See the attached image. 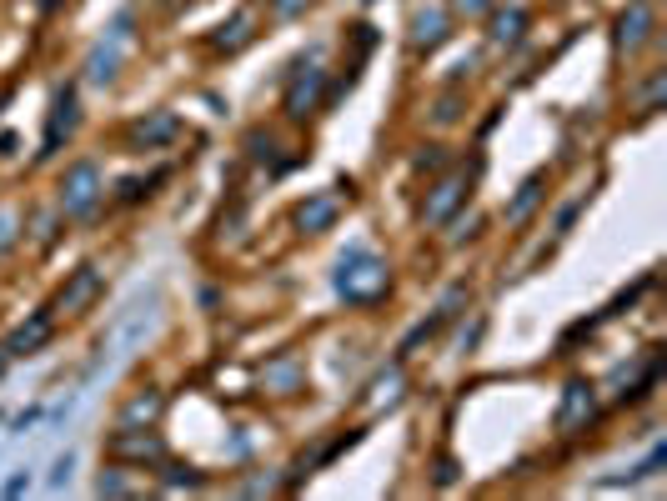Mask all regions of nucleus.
I'll return each mask as SVG.
<instances>
[{
	"label": "nucleus",
	"instance_id": "obj_26",
	"mask_svg": "<svg viewBox=\"0 0 667 501\" xmlns=\"http://www.w3.org/2000/svg\"><path fill=\"white\" fill-rule=\"evenodd\" d=\"M21 491H31V466H16V476L0 481V496H21Z\"/></svg>",
	"mask_w": 667,
	"mask_h": 501
},
{
	"label": "nucleus",
	"instance_id": "obj_12",
	"mask_svg": "<svg viewBox=\"0 0 667 501\" xmlns=\"http://www.w3.org/2000/svg\"><path fill=\"white\" fill-rule=\"evenodd\" d=\"M447 26H452V16L442 11V6H427V11H417L412 16V51H437L442 41H447Z\"/></svg>",
	"mask_w": 667,
	"mask_h": 501
},
{
	"label": "nucleus",
	"instance_id": "obj_11",
	"mask_svg": "<svg viewBox=\"0 0 667 501\" xmlns=\"http://www.w3.org/2000/svg\"><path fill=\"white\" fill-rule=\"evenodd\" d=\"M647 36H652V6L647 0H632L617 16V51H637V46H647Z\"/></svg>",
	"mask_w": 667,
	"mask_h": 501
},
{
	"label": "nucleus",
	"instance_id": "obj_17",
	"mask_svg": "<svg viewBox=\"0 0 667 501\" xmlns=\"http://www.w3.org/2000/svg\"><path fill=\"white\" fill-rule=\"evenodd\" d=\"M246 41H251V11H236V16H231V21H221V26H216V36H211V46H216V51H226V56H231V51H241Z\"/></svg>",
	"mask_w": 667,
	"mask_h": 501
},
{
	"label": "nucleus",
	"instance_id": "obj_1",
	"mask_svg": "<svg viewBox=\"0 0 667 501\" xmlns=\"http://www.w3.org/2000/svg\"><path fill=\"white\" fill-rule=\"evenodd\" d=\"M337 291H342L347 301H357V306L382 301V296L392 291V266H387L382 256H372L367 246H352V251L337 261Z\"/></svg>",
	"mask_w": 667,
	"mask_h": 501
},
{
	"label": "nucleus",
	"instance_id": "obj_30",
	"mask_svg": "<svg viewBox=\"0 0 667 501\" xmlns=\"http://www.w3.org/2000/svg\"><path fill=\"white\" fill-rule=\"evenodd\" d=\"M36 421H41V406H31V411H21V416L11 421V436H26V431H31Z\"/></svg>",
	"mask_w": 667,
	"mask_h": 501
},
{
	"label": "nucleus",
	"instance_id": "obj_34",
	"mask_svg": "<svg viewBox=\"0 0 667 501\" xmlns=\"http://www.w3.org/2000/svg\"><path fill=\"white\" fill-rule=\"evenodd\" d=\"M6 361H11V351H6V346H0V371H6Z\"/></svg>",
	"mask_w": 667,
	"mask_h": 501
},
{
	"label": "nucleus",
	"instance_id": "obj_23",
	"mask_svg": "<svg viewBox=\"0 0 667 501\" xmlns=\"http://www.w3.org/2000/svg\"><path fill=\"white\" fill-rule=\"evenodd\" d=\"M462 306H467V286H452V291L442 296V306H437V316H442V321H452V316H457Z\"/></svg>",
	"mask_w": 667,
	"mask_h": 501
},
{
	"label": "nucleus",
	"instance_id": "obj_10",
	"mask_svg": "<svg viewBox=\"0 0 667 501\" xmlns=\"http://www.w3.org/2000/svg\"><path fill=\"white\" fill-rule=\"evenodd\" d=\"M101 286H106V281H101V271H96V266H81V271H76V276L61 286V296H56V311H66V316H81V311H86V306L101 296Z\"/></svg>",
	"mask_w": 667,
	"mask_h": 501
},
{
	"label": "nucleus",
	"instance_id": "obj_32",
	"mask_svg": "<svg viewBox=\"0 0 667 501\" xmlns=\"http://www.w3.org/2000/svg\"><path fill=\"white\" fill-rule=\"evenodd\" d=\"M477 226H482L477 216H467V221H457V231H452V246H462V241H472V236H477Z\"/></svg>",
	"mask_w": 667,
	"mask_h": 501
},
{
	"label": "nucleus",
	"instance_id": "obj_9",
	"mask_svg": "<svg viewBox=\"0 0 667 501\" xmlns=\"http://www.w3.org/2000/svg\"><path fill=\"white\" fill-rule=\"evenodd\" d=\"M176 131H181V121H176L171 111H151V116H141V121H131V131H126V141H131V151H156V146H166V141H176Z\"/></svg>",
	"mask_w": 667,
	"mask_h": 501
},
{
	"label": "nucleus",
	"instance_id": "obj_20",
	"mask_svg": "<svg viewBox=\"0 0 667 501\" xmlns=\"http://www.w3.org/2000/svg\"><path fill=\"white\" fill-rule=\"evenodd\" d=\"M71 466H76V451H61L51 461V476H46V491H66L71 486Z\"/></svg>",
	"mask_w": 667,
	"mask_h": 501
},
{
	"label": "nucleus",
	"instance_id": "obj_21",
	"mask_svg": "<svg viewBox=\"0 0 667 501\" xmlns=\"http://www.w3.org/2000/svg\"><path fill=\"white\" fill-rule=\"evenodd\" d=\"M432 121L437 126H452V121H462V96L452 91V96H442L437 106H432Z\"/></svg>",
	"mask_w": 667,
	"mask_h": 501
},
{
	"label": "nucleus",
	"instance_id": "obj_24",
	"mask_svg": "<svg viewBox=\"0 0 667 501\" xmlns=\"http://www.w3.org/2000/svg\"><path fill=\"white\" fill-rule=\"evenodd\" d=\"M181 486H186V491H196V486H201V476H196L191 466H171V476H166V491H181Z\"/></svg>",
	"mask_w": 667,
	"mask_h": 501
},
{
	"label": "nucleus",
	"instance_id": "obj_7",
	"mask_svg": "<svg viewBox=\"0 0 667 501\" xmlns=\"http://www.w3.org/2000/svg\"><path fill=\"white\" fill-rule=\"evenodd\" d=\"M76 126H81V101H76V86H61V91L51 96V116H46V151H41V156L61 151V141H71V136H76Z\"/></svg>",
	"mask_w": 667,
	"mask_h": 501
},
{
	"label": "nucleus",
	"instance_id": "obj_15",
	"mask_svg": "<svg viewBox=\"0 0 667 501\" xmlns=\"http://www.w3.org/2000/svg\"><path fill=\"white\" fill-rule=\"evenodd\" d=\"M542 186H547V171H532V176L517 186V196L507 201V221H512V226H522V221H527V216L542 206V196H547Z\"/></svg>",
	"mask_w": 667,
	"mask_h": 501
},
{
	"label": "nucleus",
	"instance_id": "obj_31",
	"mask_svg": "<svg viewBox=\"0 0 667 501\" xmlns=\"http://www.w3.org/2000/svg\"><path fill=\"white\" fill-rule=\"evenodd\" d=\"M442 161H447V156H442V146H427V151L417 156V171H437Z\"/></svg>",
	"mask_w": 667,
	"mask_h": 501
},
{
	"label": "nucleus",
	"instance_id": "obj_25",
	"mask_svg": "<svg viewBox=\"0 0 667 501\" xmlns=\"http://www.w3.org/2000/svg\"><path fill=\"white\" fill-rule=\"evenodd\" d=\"M96 491H101V496H131V491H136V486H131V481H126V476H116V471H106V476H101V481H96Z\"/></svg>",
	"mask_w": 667,
	"mask_h": 501
},
{
	"label": "nucleus",
	"instance_id": "obj_13",
	"mask_svg": "<svg viewBox=\"0 0 667 501\" xmlns=\"http://www.w3.org/2000/svg\"><path fill=\"white\" fill-rule=\"evenodd\" d=\"M51 336H56V321H51V311H36L26 326H16V336H11V346H6V351H11V356H36V351H41Z\"/></svg>",
	"mask_w": 667,
	"mask_h": 501
},
{
	"label": "nucleus",
	"instance_id": "obj_18",
	"mask_svg": "<svg viewBox=\"0 0 667 501\" xmlns=\"http://www.w3.org/2000/svg\"><path fill=\"white\" fill-rule=\"evenodd\" d=\"M156 416H161V391H151V386L136 391V396L121 406V426H151Z\"/></svg>",
	"mask_w": 667,
	"mask_h": 501
},
{
	"label": "nucleus",
	"instance_id": "obj_22",
	"mask_svg": "<svg viewBox=\"0 0 667 501\" xmlns=\"http://www.w3.org/2000/svg\"><path fill=\"white\" fill-rule=\"evenodd\" d=\"M16 241H21V216L16 211H0V256H6Z\"/></svg>",
	"mask_w": 667,
	"mask_h": 501
},
{
	"label": "nucleus",
	"instance_id": "obj_16",
	"mask_svg": "<svg viewBox=\"0 0 667 501\" xmlns=\"http://www.w3.org/2000/svg\"><path fill=\"white\" fill-rule=\"evenodd\" d=\"M522 31H527V11H522V6H507V11H502V6H497V11H492V26H487V41H492V46H517Z\"/></svg>",
	"mask_w": 667,
	"mask_h": 501
},
{
	"label": "nucleus",
	"instance_id": "obj_5",
	"mask_svg": "<svg viewBox=\"0 0 667 501\" xmlns=\"http://www.w3.org/2000/svg\"><path fill=\"white\" fill-rule=\"evenodd\" d=\"M321 86H326V71L311 61H296L291 71H286V96H281V111L291 116V121H301L306 111H316V101H321Z\"/></svg>",
	"mask_w": 667,
	"mask_h": 501
},
{
	"label": "nucleus",
	"instance_id": "obj_28",
	"mask_svg": "<svg viewBox=\"0 0 667 501\" xmlns=\"http://www.w3.org/2000/svg\"><path fill=\"white\" fill-rule=\"evenodd\" d=\"M306 6H311V0H271V11H276L281 21H291V16H301Z\"/></svg>",
	"mask_w": 667,
	"mask_h": 501
},
{
	"label": "nucleus",
	"instance_id": "obj_29",
	"mask_svg": "<svg viewBox=\"0 0 667 501\" xmlns=\"http://www.w3.org/2000/svg\"><path fill=\"white\" fill-rule=\"evenodd\" d=\"M582 206H587V201H567V206L557 211V231H572V221L582 216Z\"/></svg>",
	"mask_w": 667,
	"mask_h": 501
},
{
	"label": "nucleus",
	"instance_id": "obj_8",
	"mask_svg": "<svg viewBox=\"0 0 667 501\" xmlns=\"http://www.w3.org/2000/svg\"><path fill=\"white\" fill-rule=\"evenodd\" d=\"M337 216H342V196H337V191H316V196H306V201L296 206V226H301L306 236L331 231V226H337Z\"/></svg>",
	"mask_w": 667,
	"mask_h": 501
},
{
	"label": "nucleus",
	"instance_id": "obj_19",
	"mask_svg": "<svg viewBox=\"0 0 667 501\" xmlns=\"http://www.w3.org/2000/svg\"><path fill=\"white\" fill-rule=\"evenodd\" d=\"M261 381H266L271 391H296V386H301V361H296V356H281V361L266 366Z\"/></svg>",
	"mask_w": 667,
	"mask_h": 501
},
{
	"label": "nucleus",
	"instance_id": "obj_27",
	"mask_svg": "<svg viewBox=\"0 0 667 501\" xmlns=\"http://www.w3.org/2000/svg\"><path fill=\"white\" fill-rule=\"evenodd\" d=\"M497 0H452V11L457 16H482V11H492Z\"/></svg>",
	"mask_w": 667,
	"mask_h": 501
},
{
	"label": "nucleus",
	"instance_id": "obj_3",
	"mask_svg": "<svg viewBox=\"0 0 667 501\" xmlns=\"http://www.w3.org/2000/svg\"><path fill=\"white\" fill-rule=\"evenodd\" d=\"M131 26H136V16H131V11H121V16L111 21V31L91 46V56H86V81H91V86H111V81L121 76V56H126Z\"/></svg>",
	"mask_w": 667,
	"mask_h": 501
},
{
	"label": "nucleus",
	"instance_id": "obj_35",
	"mask_svg": "<svg viewBox=\"0 0 667 501\" xmlns=\"http://www.w3.org/2000/svg\"><path fill=\"white\" fill-rule=\"evenodd\" d=\"M61 6V0H41V11H56Z\"/></svg>",
	"mask_w": 667,
	"mask_h": 501
},
{
	"label": "nucleus",
	"instance_id": "obj_2",
	"mask_svg": "<svg viewBox=\"0 0 667 501\" xmlns=\"http://www.w3.org/2000/svg\"><path fill=\"white\" fill-rule=\"evenodd\" d=\"M101 196H106V176H101L96 161L66 166V176H61V186H56V206H61L66 216H91V211L101 206Z\"/></svg>",
	"mask_w": 667,
	"mask_h": 501
},
{
	"label": "nucleus",
	"instance_id": "obj_14",
	"mask_svg": "<svg viewBox=\"0 0 667 501\" xmlns=\"http://www.w3.org/2000/svg\"><path fill=\"white\" fill-rule=\"evenodd\" d=\"M592 381H567V391H562V406H557V426L562 431H572L577 421H587L592 416Z\"/></svg>",
	"mask_w": 667,
	"mask_h": 501
},
{
	"label": "nucleus",
	"instance_id": "obj_4",
	"mask_svg": "<svg viewBox=\"0 0 667 501\" xmlns=\"http://www.w3.org/2000/svg\"><path fill=\"white\" fill-rule=\"evenodd\" d=\"M477 161L467 166V171H452V176H442L432 191H427V206H422V221L427 226H447L462 206H467V196H472V181H477Z\"/></svg>",
	"mask_w": 667,
	"mask_h": 501
},
{
	"label": "nucleus",
	"instance_id": "obj_33",
	"mask_svg": "<svg viewBox=\"0 0 667 501\" xmlns=\"http://www.w3.org/2000/svg\"><path fill=\"white\" fill-rule=\"evenodd\" d=\"M452 481H457V461L442 456V461H437V486H452Z\"/></svg>",
	"mask_w": 667,
	"mask_h": 501
},
{
	"label": "nucleus",
	"instance_id": "obj_6",
	"mask_svg": "<svg viewBox=\"0 0 667 501\" xmlns=\"http://www.w3.org/2000/svg\"><path fill=\"white\" fill-rule=\"evenodd\" d=\"M106 456L111 461H136V466H156V461H166V446H161V436L151 431V426H121L111 441H106Z\"/></svg>",
	"mask_w": 667,
	"mask_h": 501
}]
</instances>
